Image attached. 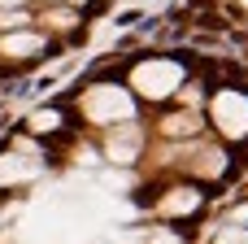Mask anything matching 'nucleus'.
Instances as JSON below:
<instances>
[{
  "label": "nucleus",
  "mask_w": 248,
  "mask_h": 244,
  "mask_svg": "<svg viewBox=\"0 0 248 244\" xmlns=\"http://www.w3.org/2000/svg\"><path fill=\"white\" fill-rule=\"evenodd\" d=\"M214 122H218L222 135H231V140L248 135V100L240 92H218V100H214Z\"/></svg>",
  "instance_id": "obj_3"
},
{
  "label": "nucleus",
  "mask_w": 248,
  "mask_h": 244,
  "mask_svg": "<svg viewBox=\"0 0 248 244\" xmlns=\"http://www.w3.org/2000/svg\"><path fill=\"white\" fill-rule=\"evenodd\" d=\"M31 175V166L22 162V157H0V183H17V179H26Z\"/></svg>",
  "instance_id": "obj_7"
},
{
  "label": "nucleus",
  "mask_w": 248,
  "mask_h": 244,
  "mask_svg": "<svg viewBox=\"0 0 248 244\" xmlns=\"http://www.w3.org/2000/svg\"><path fill=\"white\" fill-rule=\"evenodd\" d=\"M179 79H183V70H179L174 61H144V65L135 70V87H140L148 100L170 96V92L179 87Z\"/></svg>",
  "instance_id": "obj_1"
},
{
  "label": "nucleus",
  "mask_w": 248,
  "mask_h": 244,
  "mask_svg": "<svg viewBox=\"0 0 248 244\" xmlns=\"http://www.w3.org/2000/svg\"><path fill=\"white\" fill-rule=\"evenodd\" d=\"M196 205H201V196H196L192 188H174V192L161 201V210H166V214H192Z\"/></svg>",
  "instance_id": "obj_5"
},
{
  "label": "nucleus",
  "mask_w": 248,
  "mask_h": 244,
  "mask_svg": "<svg viewBox=\"0 0 248 244\" xmlns=\"http://www.w3.org/2000/svg\"><path fill=\"white\" fill-rule=\"evenodd\" d=\"M39 48H44L39 35H4L0 39V52L4 57H26V52H39Z\"/></svg>",
  "instance_id": "obj_4"
},
{
  "label": "nucleus",
  "mask_w": 248,
  "mask_h": 244,
  "mask_svg": "<svg viewBox=\"0 0 248 244\" xmlns=\"http://www.w3.org/2000/svg\"><path fill=\"white\" fill-rule=\"evenodd\" d=\"M83 114L92 122H113V118H131V96L122 87H92L83 96Z\"/></svg>",
  "instance_id": "obj_2"
},
{
  "label": "nucleus",
  "mask_w": 248,
  "mask_h": 244,
  "mask_svg": "<svg viewBox=\"0 0 248 244\" xmlns=\"http://www.w3.org/2000/svg\"><path fill=\"white\" fill-rule=\"evenodd\" d=\"M109 157H113V162H131V157H135V131L113 135V140H109Z\"/></svg>",
  "instance_id": "obj_6"
},
{
  "label": "nucleus",
  "mask_w": 248,
  "mask_h": 244,
  "mask_svg": "<svg viewBox=\"0 0 248 244\" xmlns=\"http://www.w3.org/2000/svg\"><path fill=\"white\" fill-rule=\"evenodd\" d=\"M244 4H248V0H244Z\"/></svg>",
  "instance_id": "obj_10"
},
{
  "label": "nucleus",
  "mask_w": 248,
  "mask_h": 244,
  "mask_svg": "<svg viewBox=\"0 0 248 244\" xmlns=\"http://www.w3.org/2000/svg\"><path fill=\"white\" fill-rule=\"evenodd\" d=\"M57 122H61V118H57L52 109H44V114H35V118H31V131H39V135H44V131H57Z\"/></svg>",
  "instance_id": "obj_8"
},
{
  "label": "nucleus",
  "mask_w": 248,
  "mask_h": 244,
  "mask_svg": "<svg viewBox=\"0 0 248 244\" xmlns=\"http://www.w3.org/2000/svg\"><path fill=\"white\" fill-rule=\"evenodd\" d=\"M166 131H170V135H187V131H196V118H187V114H183V118H170Z\"/></svg>",
  "instance_id": "obj_9"
}]
</instances>
